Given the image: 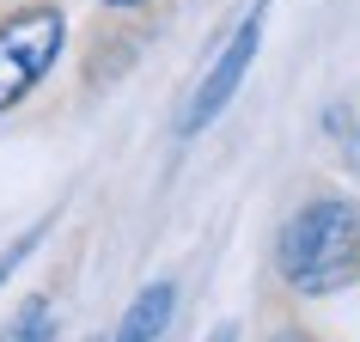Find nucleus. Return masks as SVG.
I'll list each match as a JSON object with an SVG mask.
<instances>
[{
    "label": "nucleus",
    "mask_w": 360,
    "mask_h": 342,
    "mask_svg": "<svg viewBox=\"0 0 360 342\" xmlns=\"http://www.w3.org/2000/svg\"><path fill=\"white\" fill-rule=\"evenodd\" d=\"M0 342H56V300H49V293H37L19 318L0 330Z\"/></svg>",
    "instance_id": "nucleus-5"
},
{
    "label": "nucleus",
    "mask_w": 360,
    "mask_h": 342,
    "mask_svg": "<svg viewBox=\"0 0 360 342\" xmlns=\"http://www.w3.org/2000/svg\"><path fill=\"white\" fill-rule=\"evenodd\" d=\"M281 275L300 293H330L360 269V208L342 196H323L311 208H300L281 227Z\"/></svg>",
    "instance_id": "nucleus-1"
},
{
    "label": "nucleus",
    "mask_w": 360,
    "mask_h": 342,
    "mask_svg": "<svg viewBox=\"0 0 360 342\" xmlns=\"http://www.w3.org/2000/svg\"><path fill=\"white\" fill-rule=\"evenodd\" d=\"M37 239H43V227H37V232H25L19 245H13V251H6V257H0V281H6V275H13V269H19L25 257H31V245H37Z\"/></svg>",
    "instance_id": "nucleus-6"
},
{
    "label": "nucleus",
    "mask_w": 360,
    "mask_h": 342,
    "mask_svg": "<svg viewBox=\"0 0 360 342\" xmlns=\"http://www.w3.org/2000/svg\"><path fill=\"white\" fill-rule=\"evenodd\" d=\"M56 56H61V13L56 6H31V13H13L0 25V110H13L49 74Z\"/></svg>",
    "instance_id": "nucleus-2"
},
{
    "label": "nucleus",
    "mask_w": 360,
    "mask_h": 342,
    "mask_svg": "<svg viewBox=\"0 0 360 342\" xmlns=\"http://www.w3.org/2000/svg\"><path fill=\"white\" fill-rule=\"evenodd\" d=\"M263 13H269V6H257V13H250L238 31H232V43L220 49V61H214L208 74H202V86L190 92V104H184V134H202L214 116L232 104V92L245 86L250 61H257V43H263Z\"/></svg>",
    "instance_id": "nucleus-3"
},
{
    "label": "nucleus",
    "mask_w": 360,
    "mask_h": 342,
    "mask_svg": "<svg viewBox=\"0 0 360 342\" xmlns=\"http://www.w3.org/2000/svg\"><path fill=\"white\" fill-rule=\"evenodd\" d=\"M208 342H238V330H232V324H220V330H214Z\"/></svg>",
    "instance_id": "nucleus-7"
},
{
    "label": "nucleus",
    "mask_w": 360,
    "mask_h": 342,
    "mask_svg": "<svg viewBox=\"0 0 360 342\" xmlns=\"http://www.w3.org/2000/svg\"><path fill=\"white\" fill-rule=\"evenodd\" d=\"M354 159H360V134H354Z\"/></svg>",
    "instance_id": "nucleus-10"
},
{
    "label": "nucleus",
    "mask_w": 360,
    "mask_h": 342,
    "mask_svg": "<svg viewBox=\"0 0 360 342\" xmlns=\"http://www.w3.org/2000/svg\"><path fill=\"white\" fill-rule=\"evenodd\" d=\"M275 342H305V336H275Z\"/></svg>",
    "instance_id": "nucleus-9"
},
{
    "label": "nucleus",
    "mask_w": 360,
    "mask_h": 342,
    "mask_svg": "<svg viewBox=\"0 0 360 342\" xmlns=\"http://www.w3.org/2000/svg\"><path fill=\"white\" fill-rule=\"evenodd\" d=\"M171 305H177V287L171 281H153L134 293V305L122 312V330H116V342H159L171 324Z\"/></svg>",
    "instance_id": "nucleus-4"
},
{
    "label": "nucleus",
    "mask_w": 360,
    "mask_h": 342,
    "mask_svg": "<svg viewBox=\"0 0 360 342\" xmlns=\"http://www.w3.org/2000/svg\"><path fill=\"white\" fill-rule=\"evenodd\" d=\"M104 6H141V0H104Z\"/></svg>",
    "instance_id": "nucleus-8"
}]
</instances>
